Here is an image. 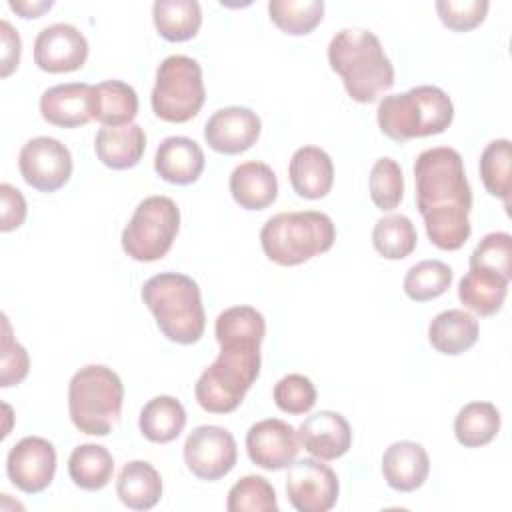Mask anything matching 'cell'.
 <instances>
[{"mask_svg": "<svg viewBox=\"0 0 512 512\" xmlns=\"http://www.w3.org/2000/svg\"><path fill=\"white\" fill-rule=\"evenodd\" d=\"M124 384L104 364H88L74 372L68 384V414L76 430L88 436H106L120 420Z\"/></svg>", "mask_w": 512, "mask_h": 512, "instance_id": "obj_7", "label": "cell"}, {"mask_svg": "<svg viewBox=\"0 0 512 512\" xmlns=\"http://www.w3.org/2000/svg\"><path fill=\"white\" fill-rule=\"evenodd\" d=\"M452 268L442 260H422L414 264L402 282L404 294L414 302H428L442 296L452 284Z\"/></svg>", "mask_w": 512, "mask_h": 512, "instance_id": "obj_34", "label": "cell"}, {"mask_svg": "<svg viewBox=\"0 0 512 512\" xmlns=\"http://www.w3.org/2000/svg\"><path fill=\"white\" fill-rule=\"evenodd\" d=\"M88 58V40L72 24L56 22L42 28L34 40V64L48 74L80 70Z\"/></svg>", "mask_w": 512, "mask_h": 512, "instance_id": "obj_14", "label": "cell"}, {"mask_svg": "<svg viewBox=\"0 0 512 512\" xmlns=\"http://www.w3.org/2000/svg\"><path fill=\"white\" fill-rule=\"evenodd\" d=\"M116 494L130 510H150L162 496L160 472L146 460H130L118 472Z\"/></svg>", "mask_w": 512, "mask_h": 512, "instance_id": "obj_27", "label": "cell"}, {"mask_svg": "<svg viewBox=\"0 0 512 512\" xmlns=\"http://www.w3.org/2000/svg\"><path fill=\"white\" fill-rule=\"evenodd\" d=\"M340 492L336 472L318 458L294 460L286 474V494L298 512H328Z\"/></svg>", "mask_w": 512, "mask_h": 512, "instance_id": "obj_12", "label": "cell"}, {"mask_svg": "<svg viewBox=\"0 0 512 512\" xmlns=\"http://www.w3.org/2000/svg\"><path fill=\"white\" fill-rule=\"evenodd\" d=\"M204 152L200 144L188 136H168L164 138L154 156L156 174L176 186L194 184L204 172Z\"/></svg>", "mask_w": 512, "mask_h": 512, "instance_id": "obj_18", "label": "cell"}, {"mask_svg": "<svg viewBox=\"0 0 512 512\" xmlns=\"http://www.w3.org/2000/svg\"><path fill=\"white\" fill-rule=\"evenodd\" d=\"M186 426V410L174 396H154L144 404L138 418L142 436L154 444H168L176 440Z\"/></svg>", "mask_w": 512, "mask_h": 512, "instance_id": "obj_28", "label": "cell"}, {"mask_svg": "<svg viewBox=\"0 0 512 512\" xmlns=\"http://www.w3.org/2000/svg\"><path fill=\"white\" fill-rule=\"evenodd\" d=\"M416 206L430 242L440 250H460L470 238L472 188L458 150L428 148L414 162Z\"/></svg>", "mask_w": 512, "mask_h": 512, "instance_id": "obj_2", "label": "cell"}, {"mask_svg": "<svg viewBox=\"0 0 512 512\" xmlns=\"http://www.w3.org/2000/svg\"><path fill=\"white\" fill-rule=\"evenodd\" d=\"M328 64L342 78L348 96L360 104L376 102L394 84V66L378 36L364 28H344L328 44Z\"/></svg>", "mask_w": 512, "mask_h": 512, "instance_id": "obj_3", "label": "cell"}, {"mask_svg": "<svg viewBox=\"0 0 512 512\" xmlns=\"http://www.w3.org/2000/svg\"><path fill=\"white\" fill-rule=\"evenodd\" d=\"M500 430V412L492 402H468L454 418V436L464 448L490 444Z\"/></svg>", "mask_w": 512, "mask_h": 512, "instance_id": "obj_31", "label": "cell"}, {"mask_svg": "<svg viewBox=\"0 0 512 512\" xmlns=\"http://www.w3.org/2000/svg\"><path fill=\"white\" fill-rule=\"evenodd\" d=\"M142 302L158 330L176 344H196L204 336L206 314L196 280L180 272H160L142 286Z\"/></svg>", "mask_w": 512, "mask_h": 512, "instance_id": "obj_4", "label": "cell"}, {"mask_svg": "<svg viewBox=\"0 0 512 512\" xmlns=\"http://www.w3.org/2000/svg\"><path fill=\"white\" fill-rule=\"evenodd\" d=\"M268 16L286 34H310L324 18L322 0H270Z\"/></svg>", "mask_w": 512, "mask_h": 512, "instance_id": "obj_33", "label": "cell"}, {"mask_svg": "<svg viewBox=\"0 0 512 512\" xmlns=\"http://www.w3.org/2000/svg\"><path fill=\"white\" fill-rule=\"evenodd\" d=\"M10 10H14L20 18H40L44 12H48L54 2L52 0H10Z\"/></svg>", "mask_w": 512, "mask_h": 512, "instance_id": "obj_44", "label": "cell"}, {"mask_svg": "<svg viewBox=\"0 0 512 512\" xmlns=\"http://www.w3.org/2000/svg\"><path fill=\"white\" fill-rule=\"evenodd\" d=\"M238 460L236 440L230 430L216 424L196 426L184 442V462L188 470L206 482H214L232 472Z\"/></svg>", "mask_w": 512, "mask_h": 512, "instance_id": "obj_10", "label": "cell"}, {"mask_svg": "<svg viewBox=\"0 0 512 512\" xmlns=\"http://www.w3.org/2000/svg\"><path fill=\"white\" fill-rule=\"evenodd\" d=\"M18 168L28 186L52 194L72 176V154L56 138L36 136L18 154Z\"/></svg>", "mask_w": 512, "mask_h": 512, "instance_id": "obj_11", "label": "cell"}, {"mask_svg": "<svg viewBox=\"0 0 512 512\" xmlns=\"http://www.w3.org/2000/svg\"><path fill=\"white\" fill-rule=\"evenodd\" d=\"M336 226L318 210L280 212L266 220L260 230V244L268 260L280 266H298L332 248Z\"/></svg>", "mask_w": 512, "mask_h": 512, "instance_id": "obj_6", "label": "cell"}, {"mask_svg": "<svg viewBox=\"0 0 512 512\" xmlns=\"http://www.w3.org/2000/svg\"><path fill=\"white\" fill-rule=\"evenodd\" d=\"M204 100L202 68L194 58L172 54L158 64L150 104L160 120L174 124L188 122L200 112Z\"/></svg>", "mask_w": 512, "mask_h": 512, "instance_id": "obj_8", "label": "cell"}, {"mask_svg": "<svg viewBox=\"0 0 512 512\" xmlns=\"http://www.w3.org/2000/svg\"><path fill=\"white\" fill-rule=\"evenodd\" d=\"M382 474L396 492H414L430 474V458L422 444L400 440L386 448L382 456Z\"/></svg>", "mask_w": 512, "mask_h": 512, "instance_id": "obj_20", "label": "cell"}, {"mask_svg": "<svg viewBox=\"0 0 512 512\" xmlns=\"http://www.w3.org/2000/svg\"><path fill=\"white\" fill-rule=\"evenodd\" d=\"M228 186L234 202L244 210H264L278 196V178L274 170L258 160L236 166Z\"/></svg>", "mask_w": 512, "mask_h": 512, "instance_id": "obj_23", "label": "cell"}, {"mask_svg": "<svg viewBox=\"0 0 512 512\" xmlns=\"http://www.w3.org/2000/svg\"><path fill=\"white\" fill-rule=\"evenodd\" d=\"M214 334L220 344L216 360L194 386L196 402L210 414L234 412L260 376V344L266 320L252 306H230L218 314Z\"/></svg>", "mask_w": 512, "mask_h": 512, "instance_id": "obj_1", "label": "cell"}, {"mask_svg": "<svg viewBox=\"0 0 512 512\" xmlns=\"http://www.w3.org/2000/svg\"><path fill=\"white\" fill-rule=\"evenodd\" d=\"M0 34H2V72L0 74L2 78H8L18 68L22 40L8 20L0 22Z\"/></svg>", "mask_w": 512, "mask_h": 512, "instance_id": "obj_43", "label": "cell"}, {"mask_svg": "<svg viewBox=\"0 0 512 512\" xmlns=\"http://www.w3.org/2000/svg\"><path fill=\"white\" fill-rule=\"evenodd\" d=\"M490 2L488 0H438L436 12L442 24L454 32H470L478 28L486 14Z\"/></svg>", "mask_w": 512, "mask_h": 512, "instance_id": "obj_40", "label": "cell"}, {"mask_svg": "<svg viewBox=\"0 0 512 512\" xmlns=\"http://www.w3.org/2000/svg\"><path fill=\"white\" fill-rule=\"evenodd\" d=\"M372 244L386 260H402L414 252L418 234L408 216L388 214L374 224Z\"/></svg>", "mask_w": 512, "mask_h": 512, "instance_id": "obj_32", "label": "cell"}, {"mask_svg": "<svg viewBox=\"0 0 512 512\" xmlns=\"http://www.w3.org/2000/svg\"><path fill=\"white\" fill-rule=\"evenodd\" d=\"M26 200L18 188L8 182L0 184V230L12 232L26 220Z\"/></svg>", "mask_w": 512, "mask_h": 512, "instance_id": "obj_42", "label": "cell"}, {"mask_svg": "<svg viewBox=\"0 0 512 512\" xmlns=\"http://www.w3.org/2000/svg\"><path fill=\"white\" fill-rule=\"evenodd\" d=\"M470 268H484L512 278V236L508 232L486 234L470 254Z\"/></svg>", "mask_w": 512, "mask_h": 512, "instance_id": "obj_38", "label": "cell"}, {"mask_svg": "<svg viewBox=\"0 0 512 512\" xmlns=\"http://www.w3.org/2000/svg\"><path fill=\"white\" fill-rule=\"evenodd\" d=\"M90 108L102 126H126L138 114V94L122 80H104L92 86Z\"/></svg>", "mask_w": 512, "mask_h": 512, "instance_id": "obj_25", "label": "cell"}, {"mask_svg": "<svg viewBox=\"0 0 512 512\" xmlns=\"http://www.w3.org/2000/svg\"><path fill=\"white\" fill-rule=\"evenodd\" d=\"M114 474V458L100 444H80L68 458L70 480L88 492L102 490Z\"/></svg>", "mask_w": 512, "mask_h": 512, "instance_id": "obj_30", "label": "cell"}, {"mask_svg": "<svg viewBox=\"0 0 512 512\" xmlns=\"http://www.w3.org/2000/svg\"><path fill=\"white\" fill-rule=\"evenodd\" d=\"M478 320L460 308L436 314L428 326V342L446 356H458L470 350L478 340Z\"/></svg>", "mask_w": 512, "mask_h": 512, "instance_id": "obj_24", "label": "cell"}, {"mask_svg": "<svg viewBox=\"0 0 512 512\" xmlns=\"http://www.w3.org/2000/svg\"><path fill=\"white\" fill-rule=\"evenodd\" d=\"M152 20L164 40L186 42L202 26V8L196 0H156Z\"/></svg>", "mask_w": 512, "mask_h": 512, "instance_id": "obj_29", "label": "cell"}, {"mask_svg": "<svg viewBox=\"0 0 512 512\" xmlns=\"http://www.w3.org/2000/svg\"><path fill=\"white\" fill-rule=\"evenodd\" d=\"M510 140H492L480 156V178L488 194L500 198L506 206L510 202Z\"/></svg>", "mask_w": 512, "mask_h": 512, "instance_id": "obj_35", "label": "cell"}, {"mask_svg": "<svg viewBox=\"0 0 512 512\" xmlns=\"http://www.w3.org/2000/svg\"><path fill=\"white\" fill-rule=\"evenodd\" d=\"M262 132L260 116L246 106H226L216 110L206 126L204 140L206 144L220 154H242L250 150Z\"/></svg>", "mask_w": 512, "mask_h": 512, "instance_id": "obj_16", "label": "cell"}, {"mask_svg": "<svg viewBox=\"0 0 512 512\" xmlns=\"http://www.w3.org/2000/svg\"><path fill=\"white\" fill-rule=\"evenodd\" d=\"M180 230V210L168 196L144 198L122 230V250L136 262H156L168 254Z\"/></svg>", "mask_w": 512, "mask_h": 512, "instance_id": "obj_9", "label": "cell"}, {"mask_svg": "<svg viewBox=\"0 0 512 512\" xmlns=\"http://www.w3.org/2000/svg\"><path fill=\"white\" fill-rule=\"evenodd\" d=\"M92 86L86 82L56 84L40 96L42 118L58 128H78L92 120Z\"/></svg>", "mask_w": 512, "mask_h": 512, "instance_id": "obj_19", "label": "cell"}, {"mask_svg": "<svg viewBox=\"0 0 512 512\" xmlns=\"http://www.w3.org/2000/svg\"><path fill=\"white\" fill-rule=\"evenodd\" d=\"M376 118L384 136L404 144L412 138L442 134L454 120V104L442 88L424 84L384 96Z\"/></svg>", "mask_w": 512, "mask_h": 512, "instance_id": "obj_5", "label": "cell"}, {"mask_svg": "<svg viewBox=\"0 0 512 512\" xmlns=\"http://www.w3.org/2000/svg\"><path fill=\"white\" fill-rule=\"evenodd\" d=\"M146 150V134L140 124L102 126L94 138L98 160L112 170L134 168Z\"/></svg>", "mask_w": 512, "mask_h": 512, "instance_id": "obj_22", "label": "cell"}, {"mask_svg": "<svg viewBox=\"0 0 512 512\" xmlns=\"http://www.w3.org/2000/svg\"><path fill=\"white\" fill-rule=\"evenodd\" d=\"M274 402L286 414H306L316 404V386L304 374H286L274 386Z\"/></svg>", "mask_w": 512, "mask_h": 512, "instance_id": "obj_39", "label": "cell"}, {"mask_svg": "<svg viewBox=\"0 0 512 512\" xmlns=\"http://www.w3.org/2000/svg\"><path fill=\"white\" fill-rule=\"evenodd\" d=\"M298 432L280 418H266L246 432V452L258 468L278 472L288 468L298 456Z\"/></svg>", "mask_w": 512, "mask_h": 512, "instance_id": "obj_15", "label": "cell"}, {"mask_svg": "<svg viewBox=\"0 0 512 512\" xmlns=\"http://www.w3.org/2000/svg\"><path fill=\"white\" fill-rule=\"evenodd\" d=\"M8 480L24 494L44 492L56 474V448L42 436H24L6 456Z\"/></svg>", "mask_w": 512, "mask_h": 512, "instance_id": "obj_13", "label": "cell"}, {"mask_svg": "<svg viewBox=\"0 0 512 512\" xmlns=\"http://www.w3.org/2000/svg\"><path fill=\"white\" fill-rule=\"evenodd\" d=\"M508 284L510 280L498 272L470 268L468 274L458 282V298L478 316H492L504 306Z\"/></svg>", "mask_w": 512, "mask_h": 512, "instance_id": "obj_26", "label": "cell"}, {"mask_svg": "<svg viewBox=\"0 0 512 512\" xmlns=\"http://www.w3.org/2000/svg\"><path fill=\"white\" fill-rule=\"evenodd\" d=\"M368 190L376 208L382 212L394 210L404 196V176L400 164L388 156L378 158L370 170Z\"/></svg>", "mask_w": 512, "mask_h": 512, "instance_id": "obj_37", "label": "cell"}, {"mask_svg": "<svg viewBox=\"0 0 512 512\" xmlns=\"http://www.w3.org/2000/svg\"><path fill=\"white\" fill-rule=\"evenodd\" d=\"M298 442L318 460H336L350 450L352 428L340 412L320 410L300 424Z\"/></svg>", "mask_w": 512, "mask_h": 512, "instance_id": "obj_17", "label": "cell"}, {"mask_svg": "<svg viewBox=\"0 0 512 512\" xmlns=\"http://www.w3.org/2000/svg\"><path fill=\"white\" fill-rule=\"evenodd\" d=\"M288 178L300 198H324L334 184V164L330 154L318 146L298 148L290 158Z\"/></svg>", "mask_w": 512, "mask_h": 512, "instance_id": "obj_21", "label": "cell"}, {"mask_svg": "<svg viewBox=\"0 0 512 512\" xmlns=\"http://www.w3.org/2000/svg\"><path fill=\"white\" fill-rule=\"evenodd\" d=\"M2 352H0V386L10 388L20 384L30 370V356L22 344L12 338V328L6 316H2Z\"/></svg>", "mask_w": 512, "mask_h": 512, "instance_id": "obj_41", "label": "cell"}, {"mask_svg": "<svg viewBox=\"0 0 512 512\" xmlns=\"http://www.w3.org/2000/svg\"><path fill=\"white\" fill-rule=\"evenodd\" d=\"M228 512H276V492L274 486L256 474L240 478L228 492L226 500Z\"/></svg>", "mask_w": 512, "mask_h": 512, "instance_id": "obj_36", "label": "cell"}]
</instances>
